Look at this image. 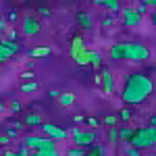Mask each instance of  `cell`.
Instances as JSON below:
<instances>
[{"instance_id":"4dcf8cb0","label":"cell","mask_w":156,"mask_h":156,"mask_svg":"<svg viewBox=\"0 0 156 156\" xmlns=\"http://www.w3.org/2000/svg\"><path fill=\"white\" fill-rule=\"evenodd\" d=\"M9 142H11V135H6V133H4V135L0 137V144H2V146H9Z\"/></svg>"},{"instance_id":"6da1fadb","label":"cell","mask_w":156,"mask_h":156,"mask_svg":"<svg viewBox=\"0 0 156 156\" xmlns=\"http://www.w3.org/2000/svg\"><path fill=\"white\" fill-rule=\"evenodd\" d=\"M152 94H154V81L146 73H131L125 79L121 100L127 106H137V104H144Z\"/></svg>"},{"instance_id":"ab89813d","label":"cell","mask_w":156,"mask_h":156,"mask_svg":"<svg viewBox=\"0 0 156 156\" xmlns=\"http://www.w3.org/2000/svg\"><path fill=\"white\" fill-rule=\"evenodd\" d=\"M150 125H154V127H156V115H152V117H150Z\"/></svg>"},{"instance_id":"f35d334b","label":"cell","mask_w":156,"mask_h":156,"mask_svg":"<svg viewBox=\"0 0 156 156\" xmlns=\"http://www.w3.org/2000/svg\"><path fill=\"white\" fill-rule=\"evenodd\" d=\"M2 156H17V152H11V150H6V152H2Z\"/></svg>"},{"instance_id":"d6a6232c","label":"cell","mask_w":156,"mask_h":156,"mask_svg":"<svg viewBox=\"0 0 156 156\" xmlns=\"http://www.w3.org/2000/svg\"><path fill=\"white\" fill-rule=\"evenodd\" d=\"M9 19H11V21H17V11H15V9L9 11Z\"/></svg>"},{"instance_id":"2e32d148","label":"cell","mask_w":156,"mask_h":156,"mask_svg":"<svg viewBox=\"0 0 156 156\" xmlns=\"http://www.w3.org/2000/svg\"><path fill=\"white\" fill-rule=\"evenodd\" d=\"M106 152H104V148L100 144H94V146H90L87 150H85V156H104Z\"/></svg>"},{"instance_id":"4316f807","label":"cell","mask_w":156,"mask_h":156,"mask_svg":"<svg viewBox=\"0 0 156 156\" xmlns=\"http://www.w3.org/2000/svg\"><path fill=\"white\" fill-rule=\"evenodd\" d=\"M92 2H94L96 6H102V9H106L108 4H110V2H115V0H92Z\"/></svg>"},{"instance_id":"b9f144b4","label":"cell","mask_w":156,"mask_h":156,"mask_svg":"<svg viewBox=\"0 0 156 156\" xmlns=\"http://www.w3.org/2000/svg\"><path fill=\"white\" fill-rule=\"evenodd\" d=\"M60 2H73V0H60Z\"/></svg>"},{"instance_id":"52a82bcc","label":"cell","mask_w":156,"mask_h":156,"mask_svg":"<svg viewBox=\"0 0 156 156\" xmlns=\"http://www.w3.org/2000/svg\"><path fill=\"white\" fill-rule=\"evenodd\" d=\"M40 129H42L44 135H48V137L56 140V142L67 140V131H65L62 127H58V125H54V123H42V125H40Z\"/></svg>"},{"instance_id":"cb8c5ba5","label":"cell","mask_w":156,"mask_h":156,"mask_svg":"<svg viewBox=\"0 0 156 156\" xmlns=\"http://www.w3.org/2000/svg\"><path fill=\"white\" fill-rule=\"evenodd\" d=\"M112 23H115V17L112 15H104L102 17V27H110Z\"/></svg>"},{"instance_id":"5bb4252c","label":"cell","mask_w":156,"mask_h":156,"mask_svg":"<svg viewBox=\"0 0 156 156\" xmlns=\"http://www.w3.org/2000/svg\"><path fill=\"white\" fill-rule=\"evenodd\" d=\"M58 102H60V106H73L75 104V94L73 92H65V94H60Z\"/></svg>"},{"instance_id":"60d3db41","label":"cell","mask_w":156,"mask_h":156,"mask_svg":"<svg viewBox=\"0 0 156 156\" xmlns=\"http://www.w3.org/2000/svg\"><path fill=\"white\" fill-rule=\"evenodd\" d=\"M154 25H156V9H154Z\"/></svg>"},{"instance_id":"e575fe53","label":"cell","mask_w":156,"mask_h":156,"mask_svg":"<svg viewBox=\"0 0 156 156\" xmlns=\"http://www.w3.org/2000/svg\"><path fill=\"white\" fill-rule=\"evenodd\" d=\"M21 77H23L25 81H27V79H31V77H36V75H34V73H31V71H25L23 75H21Z\"/></svg>"},{"instance_id":"7bdbcfd3","label":"cell","mask_w":156,"mask_h":156,"mask_svg":"<svg viewBox=\"0 0 156 156\" xmlns=\"http://www.w3.org/2000/svg\"><path fill=\"white\" fill-rule=\"evenodd\" d=\"M127 2H135V0H127Z\"/></svg>"},{"instance_id":"ffe728a7","label":"cell","mask_w":156,"mask_h":156,"mask_svg":"<svg viewBox=\"0 0 156 156\" xmlns=\"http://www.w3.org/2000/svg\"><path fill=\"white\" fill-rule=\"evenodd\" d=\"M117 140H121L119 129H117V127H110V131H108V142H110V144H115Z\"/></svg>"},{"instance_id":"ac0fdd59","label":"cell","mask_w":156,"mask_h":156,"mask_svg":"<svg viewBox=\"0 0 156 156\" xmlns=\"http://www.w3.org/2000/svg\"><path fill=\"white\" fill-rule=\"evenodd\" d=\"M21 110H23V104H21L19 100H12L11 104H9V112H11V115H19Z\"/></svg>"},{"instance_id":"f6af8a7d","label":"cell","mask_w":156,"mask_h":156,"mask_svg":"<svg viewBox=\"0 0 156 156\" xmlns=\"http://www.w3.org/2000/svg\"><path fill=\"white\" fill-rule=\"evenodd\" d=\"M17 156H19V154H17Z\"/></svg>"},{"instance_id":"3957f363","label":"cell","mask_w":156,"mask_h":156,"mask_svg":"<svg viewBox=\"0 0 156 156\" xmlns=\"http://www.w3.org/2000/svg\"><path fill=\"white\" fill-rule=\"evenodd\" d=\"M129 144H131L133 148H140V150L156 146V127H154V125H148V127H140V129H135L133 137L129 140Z\"/></svg>"},{"instance_id":"83f0119b","label":"cell","mask_w":156,"mask_h":156,"mask_svg":"<svg viewBox=\"0 0 156 156\" xmlns=\"http://www.w3.org/2000/svg\"><path fill=\"white\" fill-rule=\"evenodd\" d=\"M127 156H142V150H140V148H129V150H127Z\"/></svg>"},{"instance_id":"d4e9b609","label":"cell","mask_w":156,"mask_h":156,"mask_svg":"<svg viewBox=\"0 0 156 156\" xmlns=\"http://www.w3.org/2000/svg\"><path fill=\"white\" fill-rule=\"evenodd\" d=\"M135 9H137V12H140V15H144V12H148V4H146L144 0H140V4H137Z\"/></svg>"},{"instance_id":"1f68e13d","label":"cell","mask_w":156,"mask_h":156,"mask_svg":"<svg viewBox=\"0 0 156 156\" xmlns=\"http://www.w3.org/2000/svg\"><path fill=\"white\" fill-rule=\"evenodd\" d=\"M48 96L52 98V100H54V98H60V92H58V90H50V92H48Z\"/></svg>"},{"instance_id":"9c48e42d","label":"cell","mask_w":156,"mask_h":156,"mask_svg":"<svg viewBox=\"0 0 156 156\" xmlns=\"http://www.w3.org/2000/svg\"><path fill=\"white\" fill-rule=\"evenodd\" d=\"M121 15H123V23L127 25V27H137L140 25V19H142V15L137 12V9L135 6H125L123 11H121Z\"/></svg>"},{"instance_id":"484cf974","label":"cell","mask_w":156,"mask_h":156,"mask_svg":"<svg viewBox=\"0 0 156 156\" xmlns=\"http://www.w3.org/2000/svg\"><path fill=\"white\" fill-rule=\"evenodd\" d=\"M104 125H110V127H112V125H117V117H115V115L104 117Z\"/></svg>"},{"instance_id":"8992f818","label":"cell","mask_w":156,"mask_h":156,"mask_svg":"<svg viewBox=\"0 0 156 156\" xmlns=\"http://www.w3.org/2000/svg\"><path fill=\"white\" fill-rule=\"evenodd\" d=\"M21 50V44H17L15 40H2V44H0V60H9L12 58L17 52Z\"/></svg>"},{"instance_id":"7402d4cb","label":"cell","mask_w":156,"mask_h":156,"mask_svg":"<svg viewBox=\"0 0 156 156\" xmlns=\"http://www.w3.org/2000/svg\"><path fill=\"white\" fill-rule=\"evenodd\" d=\"M131 119H133V110L131 108H123V110H121V121L127 123V121H131Z\"/></svg>"},{"instance_id":"9a60e30c","label":"cell","mask_w":156,"mask_h":156,"mask_svg":"<svg viewBox=\"0 0 156 156\" xmlns=\"http://www.w3.org/2000/svg\"><path fill=\"white\" fill-rule=\"evenodd\" d=\"M42 123H44V121H42V117H40L37 112H27V115H25V125H37V127H40Z\"/></svg>"},{"instance_id":"603a6c76","label":"cell","mask_w":156,"mask_h":156,"mask_svg":"<svg viewBox=\"0 0 156 156\" xmlns=\"http://www.w3.org/2000/svg\"><path fill=\"white\" fill-rule=\"evenodd\" d=\"M106 11H108V12H119V11H123V9H121L119 0H115V2H110V4L106 6Z\"/></svg>"},{"instance_id":"30bf717a","label":"cell","mask_w":156,"mask_h":156,"mask_svg":"<svg viewBox=\"0 0 156 156\" xmlns=\"http://www.w3.org/2000/svg\"><path fill=\"white\" fill-rule=\"evenodd\" d=\"M102 87H104V94L110 96L112 92H115V79H112V73L108 71V69H102Z\"/></svg>"},{"instance_id":"836d02e7","label":"cell","mask_w":156,"mask_h":156,"mask_svg":"<svg viewBox=\"0 0 156 156\" xmlns=\"http://www.w3.org/2000/svg\"><path fill=\"white\" fill-rule=\"evenodd\" d=\"M0 31H2V34H4V31H9V27H6V19H2V21H0Z\"/></svg>"},{"instance_id":"4fadbf2b","label":"cell","mask_w":156,"mask_h":156,"mask_svg":"<svg viewBox=\"0 0 156 156\" xmlns=\"http://www.w3.org/2000/svg\"><path fill=\"white\" fill-rule=\"evenodd\" d=\"M133 133H135V127H121L119 129L121 142H123V144H129V140L133 137Z\"/></svg>"},{"instance_id":"ba28073f","label":"cell","mask_w":156,"mask_h":156,"mask_svg":"<svg viewBox=\"0 0 156 156\" xmlns=\"http://www.w3.org/2000/svg\"><path fill=\"white\" fill-rule=\"evenodd\" d=\"M40 31H42V23L37 21L36 17L25 15V17H23V36L31 37V36H37Z\"/></svg>"},{"instance_id":"d6986e66","label":"cell","mask_w":156,"mask_h":156,"mask_svg":"<svg viewBox=\"0 0 156 156\" xmlns=\"http://www.w3.org/2000/svg\"><path fill=\"white\" fill-rule=\"evenodd\" d=\"M85 150H87V148L75 146V148H69V150H67V156H85Z\"/></svg>"},{"instance_id":"7c38bea8","label":"cell","mask_w":156,"mask_h":156,"mask_svg":"<svg viewBox=\"0 0 156 156\" xmlns=\"http://www.w3.org/2000/svg\"><path fill=\"white\" fill-rule=\"evenodd\" d=\"M50 54H52V48H48V46H37V48L29 50V56L31 58H48Z\"/></svg>"},{"instance_id":"d590c367","label":"cell","mask_w":156,"mask_h":156,"mask_svg":"<svg viewBox=\"0 0 156 156\" xmlns=\"http://www.w3.org/2000/svg\"><path fill=\"white\" fill-rule=\"evenodd\" d=\"M6 36H9V40H17V31H15V29H11Z\"/></svg>"},{"instance_id":"ee69618b","label":"cell","mask_w":156,"mask_h":156,"mask_svg":"<svg viewBox=\"0 0 156 156\" xmlns=\"http://www.w3.org/2000/svg\"><path fill=\"white\" fill-rule=\"evenodd\" d=\"M150 156H156V154H150Z\"/></svg>"},{"instance_id":"5b68a950","label":"cell","mask_w":156,"mask_h":156,"mask_svg":"<svg viewBox=\"0 0 156 156\" xmlns=\"http://www.w3.org/2000/svg\"><path fill=\"white\" fill-rule=\"evenodd\" d=\"M56 140H52L48 135H25L23 144H27L31 150H56Z\"/></svg>"},{"instance_id":"74e56055","label":"cell","mask_w":156,"mask_h":156,"mask_svg":"<svg viewBox=\"0 0 156 156\" xmlns=\"http://www.w3.org/2000/svg\"><path fill=\"white\" fill-rule=\"evenodd\" d=\"M73 121H75V123H83V117H81V115H77V117H73Z\"/></svg>"},{"instance_id":"277c9868","label":"cell","mask_w":156,"mask_h":156,"mask_svg":"<svg viewBox=\"0 0 156 156\" xmlns=\"http://www.w3.org/2000/svg\"><path fill=\"white\" fill-rule=\"evenodd\" d=\"M98 140V131L94 127H77V129H73V144L75 146H81V148H90V146H94Z\"/></svg>"},{"instance_id":"f546056e","label":"cell","mask_w":156,"mask_h":156,"mask_svg":"<svg viewBox=\"0 0 156 156\" xmlns=\"http://www.w3.org/2000/svg\"><path fill=\"white\" fill-rule=\"evenodd\" d=\"M85 123H87L90 127H98V125H100V121H98V119H94V117H90V119H85Z\"/></svg>"},{"instance_id":"8d00e7d4","label":"cell","mask_w":156,"mask_h":156,"mask_svg":"<svg viewBox=\"0 0 156 156\" xmlns=\"http://www.w3.org/2000/svg\"><path fill=\"white\" fill-rule=\"evenodd\" d=\"M148 6H152V9H156V0H144Z\"/></svg>"},{"instance_id":"e0dca14e","label":"cell","mask_w":156,"mask_h":156,"mask_svg":"<svg viewBox=\"0 0 156 156\" xmlns=\"http://www.w3.org/2000/svg\"><path fill=\"white\" fill-rule=\"evenodd\" d=\"M19 90H21V92H37V90H40V83H37V81H31V79H27L25 83H21Z\"/></svg>"},{"instance_id":"44dd1931","label":"cell","mask_w":156,"mask_h":156,"mask_svg":"<svg viewBox=\"0 0 156 156\" xmlns=\"http://www.w3.org/2000/svg\"><path fill=\"white\" fill-rule=\"evenodd\" d=\"M31 156H58L56 150H34Z\"/></svg>"},{"instance_id":"f1b7e54d","label":"cell","mask_w":156,"mask_h":156,"mask_svg":"<svg viewBox=\"0 0 156 156\" xmlns=\"http://www.w3.org/2000/svg\"><path fill=\"white\" fill-rule=\"evenodd\" d=\"M37 12H40L42 17H50V9H48V6H40V9H37Z\"/></svg>"},{"instance_id":"7a4b0ae2","label":"cell","mask_w":156,"mask_h":156,"mask_svg":"<svg viewBox=\"0 0 156 156\" xmlns=\"http://www.w3.org/2000/svg\"><path fill=\"white\" fill-rule=\"evenodd\" d=\"M112 60H131V62H146L150 58V50L142 42H117L108 50Z\"/></svg>"},{"instance_id":"8fae6325","label":"cell","mask_w":156,"mask_h":156,"mask_svg":"<svg viewBox=\"0 0 156 156\" xmlns=\"http://www.w3.org/2000/svg\"><path fill=\"white\" fill-rule=\"evenodd\" d=\"M75 21H77V25H79L81 29H92V27H94V19H92L90 12H77Z\"/></svg>"}]
</instances>
